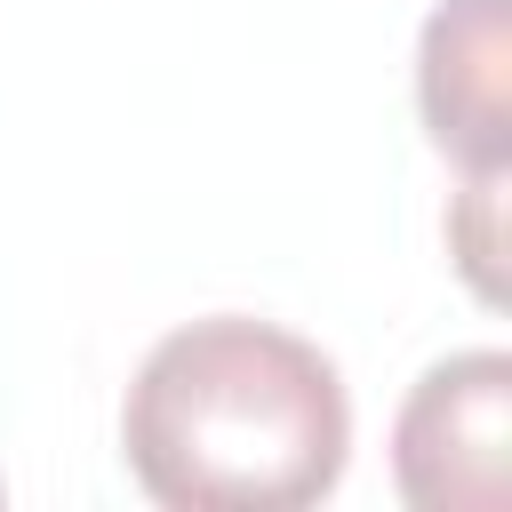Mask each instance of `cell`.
Here are the masks:
<instances>
[{
  "label": "cell",
  "mask_w": 512,
  "mask_h": 512,
  "mask_svg": "<svg viewBox=\"0 0 512 512\" xmlns=\"http://www.w3.org/2000/svg\"><path fill=\"white\" fill-rule=\"evenodd\" d=\"M512 360L496 344L432 360L392 416V488L416 512H504Z\"/></svg>",
  "instance_id": "2"
},
{
  "label": "cell",
  "mask_w": 512,
  "mask_h": 512,
  "mask_svg": "<svg viewBox=\"0 0 512 512\" xmlns=\"http://www.w3.org/2000/svg\"><path fill=\"white\" fill-rule=\"evenodd\" d=\"M512 32L504 0H440L416 32V112L424 136L464 176H504L512 160Z\"/></svg>",
  "instance_id": "3"
},
{
  "label": "cell",
  "mask_w": 512,
  "mask_h": 512,
  "mask_svg": "<svg viewBox=\"0 0 512 512\" xmlns=\"http://www.w3.org/2000/svg\"><path fill=\"white\" fill-rule=\"evenodd\" d=\"M120 456L168 512H304L352 464V400L312 336L208 312L144 352Z\"/></svg>",
  "instance_id": "1"
},
{
  "label": "cell",
  "mask_w": 512,
  "mask_h": 512,
  "mask_svg": "<svg viewBox=\"0 0 512 512\" xmlns=\"http://www.w3.org/2000/svg\"><path fill=\"white\" fill-rule=\"evenodd\" d=\"M0 496H8V480H0Z\"/></svg>",
  "instance_id": "5"
},
{
  "label": "cell",
  "mask_w": 512,
  "mask_h": 512,
  "mask_svg": "<svg viewBox=\"0 0 512 512\" xmlns=\"http://www.w3.org/2000/svg\"><path fill=\"white\" fill-rule=\"evenodd\" d=\"M504 176H464V200H456V216H448V248H456V264H464V280H472V296L480 304H496L504 296V280H496V256H504Z\"/></svg>",
  "instance_id": "4"
}]
</instances>
